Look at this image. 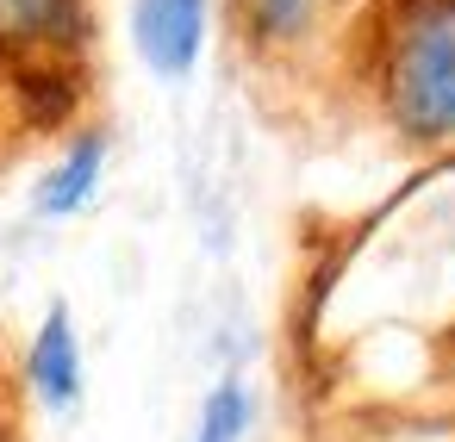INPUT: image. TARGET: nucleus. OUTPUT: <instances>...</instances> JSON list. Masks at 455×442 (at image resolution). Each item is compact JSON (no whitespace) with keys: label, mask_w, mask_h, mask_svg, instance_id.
<instances>
[{"label":"nucleus","mask_w":455,"mask_h":442,"mask_svg":"<svg viewBox=\"0 0 455 442\" xmlns=\"http://www.w3.org/2000/svg\"><path fill=\"white\" fill-rule=\"evenodd\" d=\"M380 94L405 138L455 144V0H399L393 7Z\"/></svg>","instance_id":"nucleus-1"},{"label":"nucleus","mask_w":455,"mask_h":442,"mask_svg":"<svg viewBox=\"0 0 455 442\" xmlns=\"http://www.w3.org/2000/svg\"><path fill=\"white\" fill-rule=\"evenodd\" d=\"M132 44L150 63V75L181 82L200 63V44H206V0H138Z\"/></svg>","instance_id":"nucleus-2"},{"label":"nucleus","mask_w":455,"mask_h":442,"mask_svg":"<svg viewBox=\"0 0 455 442\" xmlns=\"http://www.w3.org/2000/svg\"><path fill=\"white\" fill-rule=\"evenodd\" d=\"M88 32L82 0H0V51L26 57V63H51L63 51H76Z\"/></svg>","instance_id":"nucleus-3"},{"label":"nucleus","mask_w":455,"mask_h":442,"mask_svg":"<svg viewBox=\"0 0 455 442\" xmlns=\"http://www.w3.org/2000/svg\"><path fill=\"white\" fill-rule=\"evenodd\" d=\"M32 386L44 405H69L82 392V355H76V330H69L63 305H51V318L32 343Z\"/></svg>","instance_id":"nucleus-4"},{"label":"nucleus","mask_w":455,"mask_h":442,"mask_svg":"<svg viewBox=\"0 0 455 442\" xmlns=\"http://www.w3.org/2000/svg\"><path fill=\"white\" fill-rule=\"evenodd\" d=\"M100 156H107V144H100V138H82V144L57 162V175L38 187V212L63 218V212L88 206V193H94V181H100Z\"/></svg>","instance_id":"nucleus-5"},{"label":"nucleus","mask_w":455,"mask_h":442,"mask_svg":"<svg viewBox=\"0 0 455 442\" xmlns=\"http://www.w3.org/2000/svg\"><path fill=\"white\" fill-rule=\"evenodd\" d=\"M237 430H243V392L237 386H219L206 399V411H200V436L194 442H237Z\"/></svg>","instance_id":"nucleus-6"},{"label":"nucleus","mask_w":455,"mask_h":442,"mask_svg":"<svg viewBox=\"0 0 455 442\" xmlns=\"http://www.w3.org/2000/svg\"><path fill=\"white\" fill-rule=\"evenodd\" d=\"M306 7L312 0H250V20H256L262 38H287V32H299Z\"/></svg>","instance_id":"nucleus-7"}]
</instances>
